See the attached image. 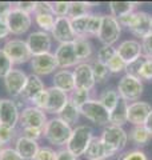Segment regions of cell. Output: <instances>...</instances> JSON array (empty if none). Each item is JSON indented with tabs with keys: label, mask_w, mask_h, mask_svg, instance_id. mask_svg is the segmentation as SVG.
<instances>
[{
	"label": "cell",
	"mask_w": 152,
	"mask_h": 160,
	"mask_svg": "<svg viewBox=\"0 0 152 160\" xmlns=\"http://www.w3.org/2000/svg\"><path fill=\"white\" fill-rule=\"evenodd\" d=\"M72 129L73 128L69 124L63 122L58 116H53L48 119L47 124H45L43 129V138L53 147H64L67 146Z\"/></svg>",
	"instance_id": "cell-1"
},
{
	"label": "cell",
	"mask_w": 152,
	"mask_h": 160,
	"mask_svg": "<svg viewBox=\"0 0 152 160\" xmlns=\"http://www.w3.org/2000/svg\"><path fill=\"white\" fill-rule=\"evenodd\" d=\"M92 139H94L92 128L87 126V124H79V126H76L72 129V133H71L65 148L79 159L80 156L85 155V151H87Z\"/></svg>",
	"instance_id": "cell-2"
},
{
	"label": "cell",
	"mask_w": 152,
	"mask_h": 160,
	"mask_svg": "<svg viewBox=\"0 0 152 160\" xmlns=\"http://www.w3.org/2000/svg\"><path fill=\"white\" fill-rule=\"evenodd\" d=\"M4 52L8 55V58L12 60L13 66H22V64H27L31 62L32 53L25 43V40L12 38L7 39L3 46Z\"/></svg>",
	"instance_id": "cell-3"
},
{
	"label": "cell",
	"mask_w": 152,
	"mask_h": 160,
	"mask_svg": "<svg viewBox=\"0 0 152 160\" xmlns=\"http://www.w3.org/2000/svg\"><path fill=\"white\" fill-rule=\"evenodd\" d=\"M143 89H144L143 82H141L139 78H135L132 75L125 73L124 76L119 80L116 91H118L120 99L125 100L127 103L128 102L134 103L140 99L141 93H143Z\"/></svg>",
	"instance_id": "cell-4"
},
{
	"label": "cell",
	"mask_w": 152,
	"mask_h": 160,
	"mask_svg": "<svg viewBox=\"0 0 152 160\" xmlns=\"http://www.w3.org/2000/svg\"><path fill=\"white\" fill-rule=\"evenodd\" d=\"M6 23L9 28L11 35L23 36L24 33H27L31 29L32 23H33V16L20 11V9H18L13 6V8L11 9V12L8 13V16L6 19Z\"/></svg>",
	"instance_id": "cell-5"
},
{
	"label": "cell",
	"mask_w": 152,
	"mask_h": 160,
	"mask_svg": "<svg viewBox=\"0 0 152 160\" xmlns=\"http://www.w3.org/2000/svg\"><path fill=\"white\" fill-rule=\"evenodd\" d=\"M80 113L95 126L105 127L109 124V112L103 107V104L98 99H89L80 108Z\"/></svg>",
	"instance_id": "cell-6"
},
{
	"label": "cell",
	"mask_w": 152,
	"mask_h": 160,
	"mask_svg": "<svg viewBox=\"0 0 152 160\" xmlns=\"http://www.w3.org/2000/svg\"><path fill=\"white\" fill-rule=\"evenodd\" d=\"M47 122H48L47 113L36 107L25 106L20 109V119H19L20 128H36L43 131Z\"/></svg>",
	"instance_id": "cell-7"
},
{
	"label": "cell",
	"mask_w": 152,
	"mask_h": 160,
	"mask_svg": "<svg viewBox=\"0 0 152 160\" xmlns=\"http://www.w3.org/2000/svg\"><path fill=\"white\" fill-rule=\"evenodd\" d=\"M100 139L103 140L109 148H112L114 151L118 153L125 148L129 138H128V133L125 132V129L123 127H116V126L108 124V126L103 127Z\"/></svg>",
	"instance_id": "cell-8"
},
{
	"label": "cell",
	"mask_w": 152,
	"mask_h": 160,
	"mask_svg": "<svg viewBox=\"0 0 152 160\" xmlns=\"http://www.w3.org/2000/svg\"><path fill=\"white\" fill-rule=\"evenodd\" d=\"M121 33V26L119 24L118 19L111 16V15H103V22H101L100 31L98 38L103 46H114L119 40Z\"/></svg>",
	"instance_id": "cell-9"
},
{
	"label": "cell",
	"mask_w": 152,
	"mask_h": 160,
	"mask_svg": "<svg viewBox=\"0 0 152 160\" xmlns=\"http://www.w3.org/2000/svg\"><path fill=\"white\" fill-rule=\"evenodd\" d=\"M27 78H28V75L23 69H19V68L11 69L3 78L4 88H6L7 93L12 99H19V96L22 95L23 88L25 86V83H27Z\"/></svg>",
	"instance_id": "cell-10"
},
{
	"label": "cell",
	"mask_w": 152,
	"mask_h": 160,
	"mask_svg": "<svg viewBox=\"0 0 152 160\" xmlns=\"http://www.w3.org/2000/svg\"><path fill=\"white\" fill-rule=\"evenodd\" d=\"M29 67L32 69V73L38 75L39 78L55 73L59 69L56 59H55V55L52 52L32 56L31 62H29Z\"/></svg>",
	"instance_id": "cell-11"
},
{
	"label": "cell",
	"mask_w": 152,
	"mask_h": 160,
	"mask_svg": "<svg viewBox=\"0 0 152 160\" xmlns=\"http://www.w3.org/2000/svg\"><path fill=\"white\" fill-rule=\"evenodd\" d=\"M25 43H27L32 56L42 55V53H48L51 52V48H52V36L48 32L33 31L27 36Z\"/></svg>",
	"instance_id": "cell-12"
},
{
	"label": "cell",
	"mask_w": 152,
	"mask_h": 160,
	"mask_svg": "<svg viewBox=\"0 0 152 160\" xmlns=\"http://www.w3.org/2000/svg\"><path fill=\"white\" fill-rule=\"evenodd\" d=\"M20 119V108L15 99L0 100V124L16 128Z\"/></svg>",
	"instance_id": "cell-13"
},
{
	"label": "cell",
	"mask_w": 152,
	"mask_h": 160,
	"mask_svg": "<svg viewBox=\"0 0 152 160\" xmlns=\"http://www.w3.org/2000/svg\"><path fill=\"white\" fill-rule=\"evenodd\" d=\"M73 80H75V88L80 89H87V91H92L96 86L95 76L92 72V67L91 63H80L73 68Z\"/></svg>",
	"instance_id": "cell-14"
},
{
	"label": "cell",
	"mask_w": 152,
	"mask_h": 160,
	"mask_svg": "<svg viewBox=\"0 0 152 160\" xmlns=\"http://www.w3.org/2000/svg\"><path fill=\"white\" fill-rule=\"evenodd\" d=\"M51 36H52V40H56L59 44L73 43L76 40V35L73 33L72 26H71V19L68 16L56 18L55 26L51 31Z\"/></svg>",
	"instance_id": "cell-15"
},
{
	"label": "cell",
	"mask_w": 152,
	"mask_h": 160,
	"mask_svg": "<svg viewBox=\"0 0 152 160\" xmlns=\"http://www.w3.org/2000/svg\"><path fill=\"white\" fill-rule=\"evenodd\" d=\"M55 59L58 63V68L59 69H69V68H75L79 63L78 58L75 53V48H73V43H64V44H59L58 48L55 49Z\"/></svg>",
	"instance_id": "cell-16"
},
{
	"label": "cell",
	"mask_w": 152,
	"mask_h": 160,
	"mask_svg": "<svg viewBox=\"0 0 152 160\" xmlns=\"http://www.w3.org/2000/svg\"><path fill=\"white\" fill-rule=\"evenodd\" d=\"M116 52L118 55L124 60V63L128 66V64L139 60L143 56V48H141V43L138 42L135 39H128L124 40L119 44V47L116 48Z\"/></svg>",
	"instance_id": "cell-17"
},
{
	"label": "cell",
	"mask_w": 152,
	"mask_h": 160,
	"mask_svg": "<svg viewBox=\"0 0 152 160\" xmlns=\"http://www.w3.org/2000/svg\"><path fill=\"white\" fill-rule=\"evenodd\" d=\"M152 112L151 104L145 102H134L128 103L127 108V120L134 126H144L148 115Z\"/></svg>",
	"instance_id": "cell-18"
},
{
	"label": "cell",
	"mask_w": 152,
	"mask_h": 160,
	"mask_svg": "<svg viewBox=\"0 0 152 160\" xmlns=\"http://www.w3.org/2000/svg\"><path fill=\"white\" fill-rule=\"evenodd\" d=\"M47 91H48V102H47V106H45L44 112L45 113H51V115H58L62 112V109L65 107V104L68 103V93H65L60 89L55 88V87H47Z\"/></svg>",
	"instance_id": "cell-19"
},
{
	"label": "cell",
	"mask_w": 152,
	"mask_h": 160,
	"mask_svg": "<svg viewBox=\"0 0 152 160\" xmlns=\"http://www.w3.org/2000/svg\"><path fill=\"white\" fill-rule=\"evenodd\" d=\"M114 155H116V152L112 148H109L100 138L94 136L84 156L88 160H105L108 158H112Z\"/></svg>",
	"instance_id": "cell-20"
},
{
	"label": "cell",
	"mask_w": 152,
	"mask_h": 160,
	"mask_svg": "<svg viewBox=\"0 0 152 160\" xmlns=\"http://www.w3.org/2000/svg\"><path fill=\"white\" fill-rule=\"evenodd\" d=\"M151 22H152V16L148 15L144 11H136L134 23L131 24V27L128 28L131 33L136 38H140L143 40L145 36L149 35L151 31Z\"/></svg>",
	"instance_id": "cell-21"
},
{
	"label": "cell",
	"mask_w": 152,
	"mask_h": 160,
	"mask_svg": "<svg viewBox=\"0 0 152 160\" xmlns=\"http://www.w3.org/2000/svg\"><path fill=\"white\" fill-rule=\"evenodd\" d=\"M13 148L24 160H33L40 146H39V142H33V140H29L19 135L13 143Z\"/></svg>",
	"instance_id": "cell-22"
},
{
	"label": "cell",
	"mask_w": 152,
	"mask_h": 160,
	"mask_svg": "<svg viewBox=\"0 0 152 160\" xmlns=\"http://www.w3.org/2000/svg\"><path fill=\"white\" fill-rule=\"evenodd\" d=\"M47 88L45 87L44 82L42 80V78H39L38 75H28L27 78V83H25V86L22 91V95L19 96V99L22 100V102H27L29 103V100H31L33 96H36L39 92L44 91V89Z\"/></svg>",
	"instance_id": "cell-23"
},
{
	"label": "cell",
	"mask_w": 152,
	"mask_h": 160,
	"mask_svg": "<svg viewBox=\"0 0 152 160\" xmlns=\"http://www.w3.org/2000/svg\"><path fill=\"white\" fill-rule=\"evenodd\" d=\"M52 87L69 95L75 89V80L72 71L71 69H58L52 76Z\"/></svg>",
	"instance_id": "cell-24"
},
{
	"label": "cell",
	"mask_w": 152,
	"mask_h": 160,
	"mask_svg": "<svg viewBox=\"0 0 152 160\" xmlns=\"http://www.w3.org/2000/svg\"><path fill=\"white\" fill-rule=\"evenodd\" d=\"M73 48L79 63H87L94 55V46L87 38H78L73 42Z\"/></svg>",
	"instance_id": "cell-25"
},
{
	"label": "cell",
	"mask_w": 152,
	"mask_h": 160,
	"mask_svg": "<svg viewBox=\"0 0 152 160\" xmlns=\"http://www.w3.org/2000/svg\"><path fill=\"white\" fill-rule=\"evenodd\" d=\"M127 108H128V103L125 100L120 99L118 106L114 108V111L109 112V124L116 127H123L125 123H128L127 120Z\"/></svg>",
	"instance_id": "cell-26"
},
{
	"label": "cell",
	"mask_w": 152,
	"mask_h": 160,
	"mask_svg": "<svg viewBox=\"0 0 152 160\" xmlns=\"http://www.w3.org/2000/svg\"><path fill=\"white\" fill-rule=\"evenodd\" d=\"M108 7L111 11V16L119 19L121 16H124V15L134 12L136 3H134V2H111L108 4Z\"/></svg>",
	"instance_id": "cell-27"
},
{
	"label": "cell",
	"mask_w": 152,
	"mask_h": 160,
	"mask_svg": "<svg viewBox=\"0 0 152 160\" xmlns=\"http://www.w3.org/2000/svg\"><path fill=\"white\" fill-rule=\"evenodd\" d=\"M99 102L103 104V107L107 109L108 112L114 111V108L118 106L119 100H120V96L116 89H112V88H105L103 92L100 93L99 96Z\"/></svg>",
	"instance_id": "cell-28"
},
{
	"label": "cell",
	"mask_w": 152,
	"mask_h": 160,
	"mask_svg": "<svg viewBox=\"0 0 152 160\" xmlns=\"http://www.w3.org/2000/svg\"><path fill=\"white\" fill-rule=\"evenodd\" d=\"M80 115H82L80 113V109L68 100V103L65 104V107L62 109V112L58 115V118H60L63 122H65L67 124H69V126L72 127L73 124H76L79 122Z\"/></svg>",
	"instance_id": "cell-29"
},
{
	"label": "cell",
	"mask_w": 152,
	"mask_h": 160,
	"mask_svg": "<svg viewBox=\"0 0 152 160\" xmlns=\"http://www.w3.org/2000/svg\"><path fill=\"white\" fill-rule=\"evenodd\" d=\"M55 20L56 16L53 13H35L33 15V22L40 28V31L51 33L52 28L55 26Z\"/></svg>",
	"instance_id": "cell-30"
},
{
	"label": "cell",
	"mask_w": 152,
	"mask_h": 160,
	"mask_svg": "<svg viewBox=\"0 0 152 160\" xmlns=\"http://www.w3.org/2000/svg\"><path fill=\"white\" fill-rule=\"evenodd\" d=\"M128 138L136 146H145L151 139V133L147 131L144 126H134V128L129 131Z\"/></svg>",
	"instance_id": "cell-31"
},
{
	"label": "cell",
	"mask_w": 152,
	"mask_h": 160,
	"mask_svg": "<svg viewBox=\"0 0 152 160\" xmlns=\"http://www.w3.org/2000/svg\"><path fill=\"white\" fill-rule=\"evenodd\" d=\"M91 7H94V4L88 3V2H69L68 18L75 19V18H80V16H84V15H87V13H91L89 12Z\"/></svg>",
	"instance_id": "cell-32"
},
{
	"label": "cell",
	"mask_w": 152,
	"mask_h": 160,
	"mask_svg": "<svg viewBox=\"0 0 152 160\" xmlns=\"http://www.w3.org/2000/svg\"><path fill=\"white\" fill-rule=\"evenodd\" d=\"M68 99H69L71 103L75 104V106L80 109L91 99V91H87V89H80V88H75L73 91L68 95Z\"/></svg>",
	"instance_id": "cell-33"
},
{
	"label": "cell",
	"mask_w": 152,
	"mask_h": 160,
	"mask_svg": "<svg viewBox=\"0 0 152 160\" xmlns=\"http://www.w3.org/2000/svg\"><path fill=\"white\" fill-rule=\"evenodd\" d=\"M88 18H89V13L84 15V16H80V18L71 19V26H72L73 33L76 35V39H78V38H87Z\"/></svg>",
	"instance_id": "cell-34"
},
{
	"label": "cell",
	"mask_w": 152,
	"mask_h": 160,
	"mask_svg": "<svg viewBox=\"0 0 152 160\" xmlns=\"http://www.w3.org/2000/svg\"><path fill=\"white\" fill-rule=\"evenodd\" d=\"M18 136H19V132L16 128H9L7 126L0 124V143L4 147H8V144L15 143Z\"/></svg>",
	"instance_id": "cell-35"
},
{
	"label": "cell",
	"mask_w": 152,
	"mask_h": 160,
	"mask_svg": "<svg viewBox=\"0 0 152 160\" xmlns=\"http://www.w3.org/2000/svg\"><path fill=\"white\" fill-rule=\"evenodd\" d=\"M91 67H92V72H94L96 83H104L105 80L108 79L109 71H108V68H107L105 64L98 62V60H95V62L91 63Z\"/></svg>",
	"instance_id": "cell-36"
},
{
	"label": "cell",
	"mask_w": 152,
	"mask_h": 160,
	"mask_svg": "<svg viewBox=\"0 0 152 160\" xmlns=\"http://www.w3.org/2000/svg\"><path fill=\"white\" fill-rule=\"evenodd\" d=\"M101 22H103V15L89 13L87 23V36H98L101 27Z\"/></svg>",
	"instance_id": "cell-37"
},
{
	"label": "cell",
	"mask_w": 152,
	"mask_h": 160,
	"mask_svg": "<svg viewBox=\"0 0 152 160\" xmlns=\"http://www.w3.org/2000/svg\"><path fill=\"white\" fill-rule=\"evenodd\" d=\"M116 55V48L114 46H101L98 51V62L107 66V63Z\"/></svg>",
	"instance_id": "cell-38"
},
{
	"label": "cell",
	"mask_w": 152,
	"mask_h": 160,
	"mask_svg": "<svg viewBox=\"0 0 152 160\" xmlns=\"http://www.w3.org/2000/svg\"><path fill=\"white\" fill-rule=\"evenodd\" d=\"M107 68H108L109 73H119L121 71H125L127 64L124 63V60L118 55V52H116L115 56L107 63Z\"/></svg>",
	"instance_id": "cell-39"
},
{
	"label": "cell",
	"mask_w": 152,
	"mask_h": 160,
	"mask_svg": "<svg viewBox=\"0 0 152 160\" xmlns=\"http://www.w3.org/2000/svg\"><path fill=\"white\" fill-rule=\"evenodd\" d=\"M11 69H13L12 60L8 58V55L4 52L3 48H0V78L3 79Z\"/></svg>",
	"instance_id": "cell-40"
},
{
	"label": "cell",
	"mask_w": 152,
	"mask_h": 160,
	"mask_svg": "<svg viewBox=\"0 0 152 160\" xmlns=\"http://www.w3.org/2000/svg\"><path fill=\"white\" fill-rule=\"evenodd\" d=\"M47 102H48V91H47V88H45L44 91L39 92L36 96H33L29 100V106L36 107L39 109H42V111H44L45 106H47Z\"/></svg>",
	"instance_id": "cell-41"
},
{
	"label": "cell",
	"mask_w": 152,
	"mask_h": 160,
	"mask_svg": "<svg viewBox=\"0 0 152 160\" xmlns=\"http://www.w3.org/2000/svg\"><path fill=\"white\" fill-rule=\"evenodd\" d=\"M139 79L140 80H147V82H151L152 80V59L144 58L143 64H141V67H140Z\"/></svg>",
	"instance_id": "cell-42"
},
{
	"label": "cell",
	"mask_w": 152,
	"mask_h": 160,
	"mask_svg": "<svg viewBox=\"0 0 152 160\" xmlns=\"http://www.w3.org/2000/svg\"><path fill=\"white\" fill-rule=\"evenodd\" d=\"M52 12L56 18H65L69 12V2H53Z\"/></svg>",
	"instance_id": "cell-43"
},
{
	"label": "cell",
	"mask_w": 152,
	"mask_h": 160,
	"mask_svg": "<svg viewBox=\"0 0 152 160\" xmlns=\"http://www.w3.org/2000/svg\"><path fill=\"white\" fill-rule=\"evenodd\" d=\"M33 160H56V151L49 146L40 147Z\"/></svg>",
	"instance_id": "cell-44"
},
{
	"label": "cell",
	"mask_w": 152,
	"mask_h": 160,
	"mask_svg": "<svg viewBox=\"0 0 152 160\" xmlns=\"http://www.w3.org/2000/svg\"><path fill=\"white\" fill-rule=\"evenodd\" d=\"M18 132L20 136L33 140V142H39L43 138V131L42 129H36V128H20Z\"/></svg>",
	"instance_id": "cell-45"
},
{
	"label": "cell",
	"mask_w": 152,
	"mask_h": 160,
	"mask_svg": "<svg viewBox=\"0 0 152 160\" xmlns=\"http://www.w3.org/2000/svg\"><path fill=\"white\" fill-rule=\"evenodd\" d=\"M119 160H148L147 155L140 149H131L119 156Z\"/></svg>",
	"instance_id": "cell-46"
},
{
	"label": "cell",
	"mask_w": 152,
	"mask_h": 160,
	"mask_svg": "<svg viewBox=\"0 0 152 160\" xmlns=\"http://www.w3.org/2000/svg\"><path fill=\"white\" fill-rule=\"evenodd\" d=\"M0 160H24L20 155L15 151L13 147H4L0 152Z\"/></svg>",
	"instance_id": "cell-47"
},
{
	"label": "cell",
	"mask_w": 152,
	"mask_h": 160,
	"mask_svg": "<svg viewBox=\"0 0 152 160\" xmlns=\"http://www.w3.org/2000/svg\"><path fill=\"white\" fill-rule=\"evenodd\" d=\"M13 6L18 9H20V11L29 13L33 16L35 8H36V2H18V3H13Z\"/></svg>",
	"instance_id": "cell-48"
},
{
	"label": "cell",
	"mask_w": 152,
	"mask_h": 160,
	"mask_svg": "<svg viewBox=\"0 0 152 160\" xmlns=\"http://www.w3.org/2000/svg\"><path fill=\"white\" fill-rule=\"evenodd\" d=\"M143 60H144V56H141L139 60H136V62L128 64V66H127V68H125L127 73H128V75H132V76H135V78H139V72H140L141 64H143Z\"/></svg>",
	"instance_id": "cell-49"
},
{
	"label": "cell",
	"mask_w": 152,
	"mask_h": 160,
	"mask_svg": "<svg viewBox=\"0 0 152 160\" xmlns=\"http://www.w3.org/2000/svg\"><path fill=\"white\" fill-rule=\"evenodd\" d=\"M141 48H143L144 58L152 59V35L151 33L141 40Z\"/></svg>",
	"instance_id": "cell-50"
},
{
	"label": "cell",
	"mask_w": 152,
	"mask_h": 160,
	"mask_svg": "<svg viewBox=\"0 0 152 160\" xmlns=\"http://www.w3.org/2000/svg\"><path fill=\"white\" fill-rule=\"evenodd\" d=\"M35 13H53L52 12V3H49V2H36Z\"/></svg>",
	"instance_id": "cell-51"
},
{
	"label": "cell",
	"mask_w": 152,
	"mask_h": 160,
	"mask_svg": "<svg viewBox=\"0 0 152 160\" xmlns=\"http://www.w3.org/2000/svg\"><path fill=\"white\" fill-rule=\"evenodd\" d=\"M56 160H79L73 153H71L67 148H60L56 151Z\"/></svg>",
	"instance_id": "cell-52"
},
{
	"label": "cell",
	"mask_w": 152,
	"mask_h": 160,
	"mask_svg": "<svg viewBox=\"0 0 152 160\" xmlns=\"http://www.w3.org/2000/svg\"><path fill=\"white\" fill-rule=\"evenodd\" d=\"M12 8H13V3L0 2V20H6Z\"/></svg>",
	"instance_id": "cell-53"
},
{
	"label": "cell",
	"mask_w": 152,
	"mask_h": 160,
	"mask_svg": "<svg viewBox=\"0 0 152 160\" xmlns=\"http://www.w3.org/2000/svg\"><path fill=\"white\" fill-rule=\"evenodd\" d=\"M135 15H136V11L134 12H131L128 15H124V16H121L118 19V22L121 27H127V28H129L131 27V24L134 23V19H135Z\"/></svg>",
	"instance_id": "cell-54"
},
{
	"label": "cell",
	"mask_w": 152,
	"mask_h": 160,
	"mask_svg": "<svg viewBox=\"0 0 152 160\" xmlns=\"http://www.w3.org/2000/svg\"><path fill=\"white\" fill-rule=\"evenodd\" d=\"M9 35H11V32H9L6 20H0V40H7Z\"/></svg>",
	"instance_id": "cell-55"
},
{
	"label": "cell",
	"mask_w": 152,
	"mask_h": 160,
	"mask_svg": "<svg viewBox=\"0 0 152 160\" xmlns=\"http://www.w3.org/2000/svg\"><path fill=\"white\" fill-rule=\"evenodd\" d=\"M144 127H145V129L151 133V136H152V112L148 115V118H147L145 123H144Z\"/></svg>",
	"instance_id": "cell-56"
},
{
	"label": "cell",
	"mask_w": 152,
	"mask_h": 160,
	"mask_svg": "<svg viewBox=\"0 0 152 160\" xmlns=\"http://www.w3.org/2000/svg\"><path fill=\"white\" fill-rule=\"evenodd\" d=\"M3 148H4V146H3V144H2V143H0V152H2V151H3Z\"/></svg>",
	"instance_id": "cell-57"
},
{
	"label": "cell",
	"mask_w": 152,
	"mask_h": 160,
	"mask_svg": "<svg viewBox=\"0 0 152 160\" xmlns=\"http://www.w3.org/2000/svg\"><path fill=\"white\" fill-rule=\"evenodd\" d=\"M149 33L152 35V22H151V31H149Z\"/></svg>",
	"instance_id": "cell-58"
},
{
	"label": "cell",
	"mask_w": 152,
	"mask_h": 160,
	"mask_svg": "<svg viewBox=\"0 0 152 160\" xmlns=\"http://www.w3.org/2000/svg\"><path fill=\"white\" fill-rule=\"evenodd\" d=\"M0 100H2V99H0Z\"/></svg>",
	"instance_id": "cell-59"
}]
</instances>
